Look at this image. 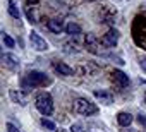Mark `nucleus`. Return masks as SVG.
Returning <instances> with one entry per match:
<instances>
[{
    "label": "nucleus",
    "mask_w": 146,
    "mask_h": 132,
    "mask_svg": "<svg viewBox=\"0 0 146 132\" xmlns=\"http://www.w3.org/2000/svg\"><path fill=\"white\" fill-rule=\"evenodd\" d=\"M40 0H26V5H36Z\"/></svg>",
    "instance_id": "nucleus-23"
},
{
    "label": "nucleus",
    "mask_w": 146,
    "mask_h": 132,
    "mask_svg": "<svg viewBox=\"0 0 146 132\" xmlns=\"http://www.w3.org/2000/svg\"><path fill=\"white\" fill-rule=\"evenodd\" d=\"M55 71H57L60 76H72V74H74L72 67H69V65H67V63H64V62L55 63Z\"/></svg>",
    "instance_id": "nucleus-11"
},
{
    "label": "nucleus",
    "mask_w": 146,
    "mask_h": 132,
    "mask_svg": "<svg viewBox=\"0 0 146 132\" xmlns=\"http://www.w3.org/2000/svg\"><path fill=\"white\" fill-rule=\"evenodd\" d=\"M74 112L79 113V115H86V117H91V115H96L98 113V106L91 101H88L86 98H78L74 101Z\"/></svg>",
    "instance_id": "nucleus-3"
},
{
    "label": "nucleus",
    "mask_w": 146,
    "mask_h": 132,
    "mask_svg": "<svg viewBox=\"0 0 146 132\" xmlns=\"http://www.w3.org/2000/svg\"><path fill=\"white\" fill-rule=\"evenodd\" d=\"M88 2H95V0H88Z\"/></svg>",
    "instance_id": "nucleus-24"
},
{
    "label": "nucleus",
    "mask_w": 146,
    "mask_h": 132,
    "mask_svg": "<svg viewBox=\"0 0 146 132\" xmlns=\"http://www.w3.org/2000/svg\"><path fill=\"white\" fill-rule=\"evenodd\" d=\"M117 122H119L120 127H129V125L132 123V115H131L129 112H120V113L117 115Z\"/></svg>",
    "instance_id": "nucleus-10"
},
{
    "label": "nucleus",
    "mask_w": 146,
    "mask_h": 132,
    "mask_svg": "<svg viewBox=\"0 0 146 132\" xmlns=\"http://www.w3.org/2000/svg\"><path fill=\"white\" fill-rule=\"evenodd\" d=\"M9 94H11V100H12L14 103H19L21 106L26 105V100H24V94H23V93H19V91H16V89H11Z\"/></svg>",
    "instance_id": "nucleus-14"
},
{
    "label": "nucleus",
    "mask_w": 146,
    "mask_h": 132,
    "mask_svg": "<svg viewBox=\"0 0 146 132\" xmlns=\"http://www.w3.org/2000/svg\"><path fill=\"white\" fill-rule=\"evenodd\" d=\"M64 31H65L67 34H70V36H78V34L83 33V29H81L79 24H76V22H67L65 28H64Z\"/></svg>",
    "instance_id": "nucleus-12"
},
{
    "label": "nucleus",
    "mask_w": 146,
    "mask_h": 132,
    "mask_svg": "<svg viewBox=\"0 0 146 132\" xmlns=\"http://www.w3.org/2000/svg\"><path fill=\"white\" fill-rule=\"evenodd\" d=\"M46 84H50V77L46 74H43V72H38V71H31L21 79V86L24 89L41 88V86H46Z\"/></svg>",
    "instance_id": "nucleus-1"
},
{
    "label": "nucleus",
    "mask_w": 146,
    "mask_h": 132,
    "mask_svg": "<svg viewBox=\"0 0 146 132\" xmlns=\"http://www.w3.org/2000/svg\"><path fill=\"white\" fill-rule=\"evenodd\" d=\"M26 16H28V19H29V22H38V19H36V12L31 9V5H26Z\"/></svg>",
    "instance_id": "nucleus-17"
},
{
    "label": "nucleus",
    "mask_w": 146,
    "mask_h": 132,
    "mask_svg": "<svg viewBox=\"0 0 146 132\" xmlns=\"http://www.w3.org/2000/svg\"><path fill=\"white\" fill-rule=\"evenodd\" d=\"M84 46H86V50L90 53H93V55L98 53V40H96V36L93 33H86L84 34Z\"/></svg>",
    "instance_id": "nucleus-8"
},
{
    "label": "nucleus",
    "mask_w": 146,
    "mask_h": 132,
    "mask_svg": "<svg viewBox=\"0 0 146 132\" xmlns=\"http://www.w3.org/2000/svg\"><path fill=\"white\" fill-rule=\"evenodd\" d=\"M117 41H119V31H117L115 28H110V29L103 34V38H102V45L107 46V48L117 46Z\"/></svg>",
    "instance_id": "nucleus-5"
},
{
    "label": "nucleus",
    "mask_w": 146,
    "mask_h": 132,
    "mask_svg": "<svg viewBox=\"0 0 146 132\" xmlns=\"http://www.w3.org/2000/svg\"><path fill=\"white\" fill-rule=\"evenodd\" d=\"M95 98L100 100L103 105H112V101H113V96H112L108 91H105V89H98V91H95Z\"/></svg>",
    "instance_id": "nucleus-9"
},
{
    "label": "nucleus",
    "mask_w": 146,
    "mask_h": 132,
    "mask_svg": "<svg viewBox=\"0 0 146 132\" xmlns=\"http://www.w3.org/2000/svg\"><path fill=\"white\" fill-rule=\"evenodd\" d=\"M2 41H4V45H5L7 48H14V46H16V41H14V38H11L7 33H2Z\"/></svg>",
    "instance_id": "nucleus-16"
},
{
    "label": "nucleus",
    "mask_w": 146,
    "mask_h": 132,
    "mask_svg": "<svg viewBox=\"0 0 146 132\" xmlns=\"http://www.w3.org/2000/svg\"><path fill=\"white\" fill-rule=\"evenodd\" d=\"M112 81L119 86V88H127L129 84H131V79H129V76L124 72V71H119V69H115V71H112Z\"/></svg>",
    "instance_id": "nucleus-6"
},
{
    "label": "nucleus",
    "mask_w": 146,
    "mask_h": 132,
    "mask_svg": "<svg viewBox=\"0 0 146 132\" xmlns=\"http://www.w3.org/2000/svg\"><path fill=\"white\" fill-rule=\"evenodd\" d=\"M137 123L141 127H146V115L144 113H137Z\"/></svg>",
    "instance_id": "nucleus-20"
},
{
    "label": "nucleus",
    "mask_w": 146,
    "mask_h": 132,
    "mask_svg": "<svg viewBox=\"0 0 146 132\" xmlns=\"http://www.w3.org/2000/svg\"><path fill=\"white\" fill-rule=\"evenodd\" d=\"M7 132H21V130H19L12 122H9V123H7Z\"/></svg>",
    "instance_id": "nucleus-21"
},
{
    "label": "nucleus",
    "mask_w": 146,
    "mask_h": 132,
    "mask_svg": "<svg viewBox=\"0 0 146 132\" xmlns=\"http://www.w3.org/2000/svg\"><path fill=\"white\" fill-rule=\"evenodd\" d=\"M9 14H11V17H14V19H19V17H21V12H19V9H17L16 0H9Z\"/></svg>",
    "instance_id": "nucleus-15"
},
{
    "label": "nucleus",
    "mask_w": 146,
    "mask_h": 132,
    "mask_svg": "<svg viewBox=\"0 0 146 132\" xmlns=\"http://www.w3.org/2000/svg\"><path fill=\"white\" fill-rule=\"evenodd\" d=\"M41 125H43V127H46L48 130H57L55 122H52V120H48V118H41Z\"/></svg>",
    "instance_id": "nucleus-18"
},
{
    "label": "nucleus",
    "mask_w": 146,
    "mask_h": 132,
    "mask_svg": "<svg viewBox=\"0 0 146 132\" xmlns=\"http://www.w3.org/2000/svg\"><path fill=\"white\" fill-rule=\"evenodd\" d=\"M29 43H31V46H33L35 50H38V51H46V50H48L46 40L41 38L36 31H31V33H29Z\"/></svg>",
    "instance_id": "nucleus-4"
},
{
    "label": "nucleus",
    "mask_w": 146,
    "mask_h": 132,
    "mask_svg": "<svg viewBox=\"0 0 146 132\" xmlns=\"http://www.w3.org/2000/svg\"><path fill=\"white\" fill-rule=\"evenodd\" d=\"M46 28L52 31V33H55V34H58V33H62L64 31V17L62 16H57V17H50L48 19V22H46Z\"/></svg>",
    "instance_id": "nucleus-7"
},
{
    "label": "nucleus",
    "mask_w": 146,
    "mask_h": 132,
    "mask_svg": "<svg viewBox=\"0 0 146 132\" xmlns=\"http://www.w3.org/2000/svg\"><path fill=\"white\" fill-rule=\"evenodd\" d=\"M139 65H141V69L146 72V58H141V60H139Z\"/></svg>",
    "instance_id": "nucleus-22"
},
{
    "label": "nucleus",
    "mask_w": 146,
    "mask_h": 132,
    "mask_svg": "<svg viewBox=\"0 0 146 132\" xmlns=\"http://www.w3.org/2000/svg\"><path fill=\"white\" fill-rule=\"evenodd\" d=\"M70 132H86V127L83 123H72Z\"/></svg>",
    "instance_id": "nucleus-19"
},
{
    "label": "nucleus",
    "mask_w": 146,
    "mask_h": 132,
    "mask_svg": "<svg viewBox=\"0 0 146 132\" xmlns=\"http://www.w3.org/2000/svg\"><path fill=\"white\" fill-rule=\"evenodd\" d=\"M35 105H36V110L45 117H50L53 113V100H52V94H48V93L38 94Z\"/></svg>",
    "instance_id": "nucleus-2"
},
{
    "label": "nucleus",
    "mask_w": 146,
    "mask_h": 132,
    "mask_svg": "<svg viewBox=\"0 0 146 132\" xmlns=\"http://www.w3.org/2000/svg\"><path fill=\"white\" fill-rule=\"evenodd\" d=\"M4 62H5V65L9 69H17V65H19L17 57L12 55V53H4Z\"/></svg>",
    "instance_id": "nucleus-13"
}]
</instances>
